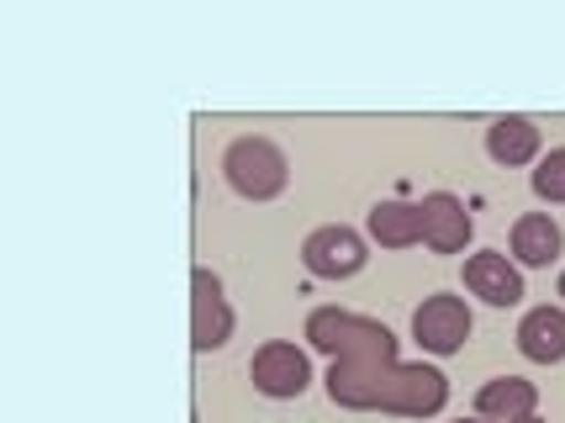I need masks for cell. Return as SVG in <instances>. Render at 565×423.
Here are the masks:
<instances>
[{
    "label": "cell",
    "instance_id": "cell-4",
    "mask_svg": "<svg viewBox=\"0 0 565 423\" xmlns=\"http://www.w3.org/2000/svg\"><path fill=\"white\" fill-rule=\"evenodd\" d=\"M466 286L481 302H492V307H513V302H523V275L508 265V254H497V250L470 254L466 260Z\"/></svg>",
    "mask_w": 565,
    "mask_h": 423
},
{
    "label": "cell",
    "instance_id": "cell-6",
    "mask_svg": "<svg viewBox=\"0 0 565 423\" xmlns=\"http://www.w3.org/2000/svg\"><path fill=\"white\" fill-rule=\"evenodd\" d=\"M561 223L550 218V212H529V218H518L513 223V260L518 265H529V271H540L550 265L555 254H561Z\"/></svg>",
    "mask_w": 565,
    "mask_h": 423
},
{
    "label": "cell",
    "instance_id": "cell-8",
    "mask_svg": "<svg viewBox=\"0 0 565 423\" xmlns=\"http://www.w3.org/2000/svg\"><path fill=\"white\" fill-rule=\"evenodd\" d=\"M487 154L497 165H529L540 154V127L529 117H502V123L487 127Z\"/></svg>",
    "mask_w": 565,
    "mask_h": 423
},
{
    "label": "cell",
    "instance_id": "cell-1",
    "mask_svg": "<svg viewBox=\"0 0 565 423\" xmlns=\"http://www.w3.org/2000/svg\"><path fill=\"white\" fill-rule=\"evenodd\" d=\"M222 170H227L238 197L270 201L286 191V159H280V149L265 144V138H238V144L227 149V159H222Z\"/></svg>",
    "mask_w": 565,
    "mask_h": 423
},
{
    "label": "cell",
    "instance_id": "cell-9",
    "mask_svg": "<svg viewBox=\"0 0 565 423\" xmlns=\"http://www.w3.org/2000/svg\"><path fill=\"white\" fill-rule=\"evenodd\" d=\"M370 228H375L381 244H407L413 233H423V212H413V207H375Z\"/></svg>",
    "mask_w": 565,
    "mask_h": 423
},
{
    "label": "cell",
    "instance_id": "cell-12",
    "mask_svg": "<svg viewBox=\"0 0 565 423\" xmlns=\"http://www.w3.org/2000/svg\"><path fill=\"white\" fill-rule=\"evenodd\" d=\"M561 297H565V275H561Z\"/></svg>",
    "mask_w": 565,
    "mask_h": 423
},
{
    "label": "cell",
    "instance_id": "cell-5",
    "mask_svg": "<svg viewBox=\"0 0 565 423\" xmlns=\"http://www.w3.org/2000/svg\"><path fill=\"white\" fill-rule=\"evenodd\" d=\"M518 349H523L534 366L565 360V313L561 307H534V313L518 324Z\"/></svg>",
    "mask_w": 565,
    "mask_h": 423
},
{
    "label": "cell",
    "instance_id": "cell-7",
    "mask_svg": "<svg viewBox=\"0 0 565 423\" xmlns=\"http://www.w3.org/2000/svg\"><path fill=\"white\" fill-rule=\"evenodd\" d=\"M254 376H259V392H270V398H301V392H307V360L286 345L265 349Z\"/></svg>",
    "mask_w": 565,
    "mask_h": 423
},
{
    "label": "cell",
    "instance_id": "cell-11",
    "mask_svg": "<svg viewBox=\"0 0 565 423\" xmlns=\"http://www.w3.org/2000/svg\"><path fill=\"white\" fill-rule=\"evenodd\" d=\"M534 197L540 201H565V149H550L534 170Z\"/></svg>",
    "mask_w": 565,
    "mask_h": 423
},
{
    "label": "cell",
    "instance_id": "cell-2",
    "mask_svg": "<svg viewBox=\"0 0 565 423\" xmlns=\"http://www.w3.org/2000/svg\"><path fill=\"white\" fill-rule=\"evenodd\" d=\"M307 271L322 275V281H349V275L365 271V239L354 233V228H318L312 239H307Z\"/></svg>",
    "mask_w": 565,
    "mask_h": 423
},
{
    "label": "cell",
    "instance_id": "cell-3",
    "mask_svg": "<svg viewBox=\"0 0 565 423\" xmlns=\"http://www.w3.org/2000/svg\"><path fill=\"white\" fill-rule=\"evenodd\" d=\"M413 334H418L423 349L449 355V349H460V339L470 334V313L455 297H428L418 313H413Z\"/></svg>",
    "mask_w": 565,
    "mask_h": 423
},
{
    "label": "cell",
    "instance_id": "cell-10",
    "mask_svg": "<svg viewBox=\"0 0 565 423\" xmlns=\"http://www.w3.org/2000/svg\"><path fill=\"white\" fill-rule=\"evenodd\" d=\"M481 413H529L534 408V387H523V381H492L481 398H476Z\"/></svg>",
    "mask_w": 565,
    "mask_h": 423
}]
</instances>
